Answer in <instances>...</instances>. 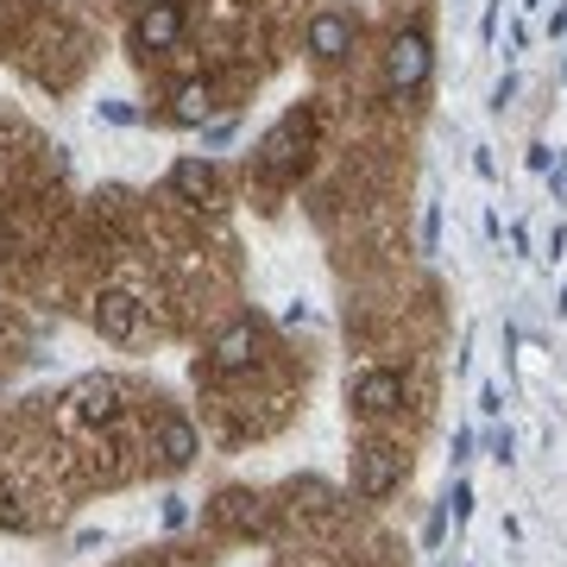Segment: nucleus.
<instances>
[{"label":"nucleus","instance_id":"1","mask_svg":"<svg viewBox=\"0 0 567 567\" xmlns=\"http://www.w3.org/2000/svg\"><path fill=\"white\" fill-rule=\"evenodd\" d=\"M398 480H404V454H398V447L365 442L360 454H353V492H360V498H391Z\"/></svg>","mask_w":567,"mask_h":567},{"label":"nucleus","instance_id":"2","mask_svg":"<svg viewBox=\"0 0 567 567\" xmlns=\"http://www.w3.org/2000/svg\"><path fill=\"white\" fill-rule=\"evenodd\" d=\"M429 82V39L410 25V32H398L385 51V89L391 95H410V89H423Z\"/></svg>","mask_w":567,"mask_h":567},{"label":"nucleus","instance_id":"3","mask_svg":"<svg viewBox=\"0 0 567 567\" xmlns=\"http://www.w3.org/2000/svg\"><path fill=\"white\" fill-rule=\"evenodd\" d=\"M121 404H126V385L114 372H89V379L70 391V416H82V423H114Z\"/></svg>","mask_w":567,"mask_h":567},{"label":"nucleus","instance_id":"4","mask_svg":"<svg viewBox=\"0 0 567 567\" xmlns=\"http://www.w3.org/2000/svg\"><path fill=\"white\" fill-rule=\"evenodd\" d=\"M95 328H102V341H140L145 334V303L133 290H102L95 297Z\"/></svg>","mask_w":567,"mask_h":567},{"label":"nucleus","instance_id":"5","mask_svg":"<svg viewBox=\"0 0 567 567\" xmlns=\"http://www.w3.org/2000/svg\"><path fill=\"white\" fill-rule=\"evenodd\" d=\"M183 39V7L177 0H145V13L133 20V44L140 51H177Z\"/></svg>","mask_w":567,"mask_h":567},{"label":"nucleus","instance_id":"6","mask_svg":"<svg viewBox=\"0 0 567 567\" xmlns=\"http://www.w3.org/2000/svg\"><path fill=\"white\" fill-rule=\"evenodd\" d=\"M353 39H360V25L347 20L341 7H322L316 20H309V58H322V63H334V58H347L353 51Z\"/></svg>","mask_w":567,"mask_h":567},{"label":"nucleus","instance_id":"7","mask_svg":"<svg viewBox=\"0 0 567 567\" xmlns=\"http://www.w3.org/2000/svg\"><path fill=\"white\" fill-rule=\"evenodd\" d=\"M353 404H360L365 416H391V410L404 404V372H391V365L360 372V379H353Z\"/></svg>","mask_w":567,"mask_h":567},{"label":"nucleus","instance_id":"8","mask_svg":"<svg viewBox=\"0 0 567 567\" xmlns=\"http://www.w3.org/2000/svg\"><path fill=\"white\" fill-rule=\"evenodd\" d=\"M252 360H259V322H252V316H240V322L221 328V341H215L208 365H215V372H246Z\"/></svg>","mask_w":567,"mask_h":567},{"label":"nucleus","instance_id":"9","mask_svg":"<svg viewBox=\"0 0 567 567\" xmlns=\"http://www.w3.org/2000/svg\"><path fill=\"white\" fill-rule=\"evenodd\" d=\"M303 145H309V126H303V114H290L284 126H271V133H265L259 164H265V171H290V164L303 158Z\"/></svg>","mask_w":567,"mask_h":567},{"label":"nucleus","instance_id":"10","mask_svg":"<svg viewBox=\"0 0 567 567\" xmlns=\"http://www.w3.org/2000/svg\"><path fill=\"white\" fill-rule=\"evenodd\" d=\"M196 447H203V442H196V423H189V416H164L158 435H152V454H158V461L171 466V473L196 461Z\"/></svg>","mask_w":567,"mask_h":567},{"label":"nucleus","instance_id":"11","mask_svg":"<svg viewBox=\"0 0 567 567\" xmlns=\"http://www.w3.org/2000/svg\"><path fill=\"white\" fill-rule=\"evenodd\" d=\"M171 189H177L183 203H203L208 189H215V164L208 158H177L171 164Z\"/></svg>","mask_w":567,"mask_h":567},{"label":"nucleus","instance_id":"12","mask_svg":"<svg viewBox=\"0 0 567 567\" xmlns=\"http://www.w3.org/2000/svg\"><path fill=\"white\" fill-rule=\"evenodd\" d=\"M208 107H215V95H208V82H183L177 95H171V121L177 126H203Z\"/></svg>","mask_w":567,"mask_h":567},{"label":"nucleus","instance_id":"13","mask_svg":"<svg viewBox=\"0 0 567 567\" xmlns=\"http://www.w3.org/2000/svg\"><path fill=\"white\" fill-rule=\"evenodd\" d=\"M221 524H234V529H259V505H252L246 492H227V498H221Z\"/></svg>","mask_w":567,"mask_h":567}]
</instances>
